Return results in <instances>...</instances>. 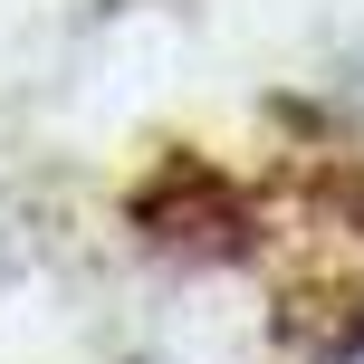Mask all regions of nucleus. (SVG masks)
<instances>
[{
  "label": "nucleus",
  "mask_w": 364,
  "mask_h": 364,
  "mask_svg": "<svg viewBox=\"0 0 364 364\" xmlns=\"http://www.w3.org/2000/svg\"><path fill=\"white\" fill-rule=\"evenodd\" d=\"M125 220L173 259H250L259 250V201L240 192L211 154H164L144 182H134Z\"/></svg>",
  "instance_id": "obj_1"
},
{
  "label": "nucleus",
  "mask_w": 364,
  "mask_h": 364,
  "mask_svg": "<svg viewBox=\"0 0 364 364\" xmlns=\"http://www.w3.org/2000/svg\"><path fill=\"white\" fill-rule=\"evenodd\" d=\"M326 364H364V326L346 336V346H326Z\"/></svg>",
  "instance_id": "obj_2"
}]
</instances>
